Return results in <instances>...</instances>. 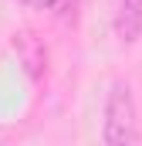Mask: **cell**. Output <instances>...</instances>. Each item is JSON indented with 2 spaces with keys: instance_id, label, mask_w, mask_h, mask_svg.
I'll return each instance as SVG.
<instances>
[{
  "instance_id": "6da1fadb",
  "label": "cell",
  "mask_w": 142,
  "mask_h": 146,
  "mask_svg": "<svg viewBox=\"0 0 142 146\" xmlns=\"http://www.w3.org/2000/svg\"><path fill=\"white\" fill-rule=\"evenodd\" d=\"M105 146H139V112L132 88L125 82H115L105 102V122H102Z\"/></svg>"
},
{
  "instance_id": "7a4b0ae2",
  "label": "cell",
  "mask_w": 142,
  "mask_h": 146,
  "mask_svg": "<svg viewBox=\"0 0 142 146\" xmlns=\"http://www.w3.org/2000/svg\"><path fill=\"white\" fill-rule=\"evenodd\" d=\"M115 34L125 44H132L142 34V0H118L115 10Z\"/></svg>"
},
{
  "instance_id": "3957f363",
  "label": "cell",
  "mask_w": 142,
  "mask_h": 146,
  "mask_svg": "<svg viewBox=\"0 0 142 146\" xmlns=\"http://www.w3.org/2000/svg\"><path fill=\"white\" fill-rule=\"evenodd\" d=\"M20 3H27V7H37V10H51V7H58L61 0H20Z\"/></svg>"
}]
</instances>
